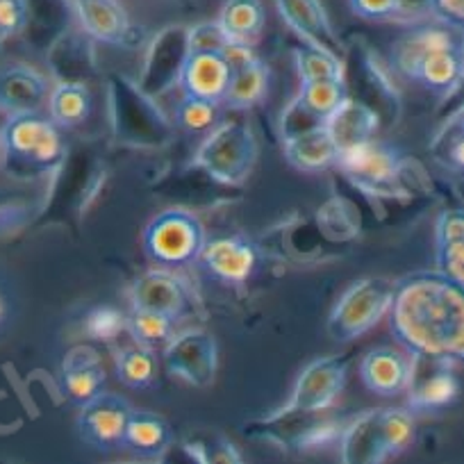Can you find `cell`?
<instances>
[{
	"instance_id": "obj_32",
	"label": "cell",
	"mask_w": 464,
	"mask_h": 464,
	"mask_svg": "<svg viewBox=\"0 0 464 464\" xmlns=\"http://www.w3.org/2000/svg\"><path fill=\"white\" fill-rule=\"evenodd\" d=\"M116 376L123 385L132 387V390H146L158 378V360H155V351L141 346V343H132V346L121 348L116 353Z\"/></svg>"
},
{
	"instance_id": "obj_29",
	"label": "cell",
	"mask_w": 464,
	"mask_h": 464,
	"mask_svg": "<svg viewBox=\"0 0 464 464\" xmlns=\"http://www.w3.org/2000/svg\"><path fill=\"white\" fill-rule=\"evenodd\" d=\"M266 24L262 0H226L218 12L217 25L227 44L253 46Z\"/></svg>"
},
{
	"instance_id": "obj_45",
	"label": "cell",
	"mask_w": 464,
	"mask_h": 464,
	"mask_svg": "<svg viewBox=\"0 0 464 464\" xmlns=\"http://www.w3.org/2000/svg\"><path fill=\"white\" fill-rule=\"evenodd\" d=\"M0 128H3V123H0Z\"/></svg>"
},
{
	"instance_id": "obj_6",
	"label": "cell",
	"mask_w": 464,
	"mask_h": 464,
	"mask_svg": "<svg viewBox=\"0 0 464 464\" xmlns=\"http://www.w3.org/2000/svg\"><path fill=\"white\" fill-rule=\"evenodd\" d=\"M257 162V141L244 121L218 123L196 153V167L223 185H242Z\"/></svg>"
},
{
	"instance_id": "obj_23",
	"label": "cell",
	"mask_w": 464,
	"mask_h": 464,
	"mask_svg": "<svg viewBox=\"0 0 464 464\" xmlns=\"http://www.w3.org/2000/svg\"><path fill=\"white\" fill-rule=\"evenodd\" d=\"M187 303H189L187 287L171 271H146L132 285V305L141 310L162 312L171 319H180L187 310Z\"/></svg>"
},
{
	"instance_id": "obj_25",
	"label": "cell",
	"mask_w": 464,
	"mask_h": 464,
	"mask_svg": "<svg viewBox=\"0 0 464 464\" xmlns=\"http://www.w3.org/2000/svg\"><path fill=\"white\" fill-rule=\"evenodd\" d=\"M173 428L162 414L150 412V410L132 408L128 417L126 432H123V449L140 458L158 459L173 446Z\"/></svg>"
},
{
	"instance_id": "obj_21",
	"label": "cell",
	"mask_w": 464,
	"mask_h": 464,
	"mask_svg": "<svg viewBox=\"0 0 464 464\" xmlns=\"http://www.w3.org/2000/svg\"><path fill=\"white\" fill-rule=\"evenodd\" d=\"M48 93V80L33 66L12 64L0 71V111L7 116L42 111Z\"/></svg>"
},
{
	"instance_id": "obj_7",
	"label": "cell",
	"mask_w": 464,
	"mask_h": 464,
	"mask_svg": "<svg viewBox=\"0 0 464 464\" xmlns=\"http://www.w3.org/2000/svg\"><path fill=\"white\" fill-rule=\"evenodd\" d=\"M208 235L198 217L187 209H167L144 230V251L164 266H187L198 260Z\"/></svg>"
},
{
	"instance_id": "obj_33",
	"label": "cell",
	"mask_w": 464,
	"mask_h": 464,
	"mask_svg": "<svg viewBox=\"0 0 464 464\" xmlns=\"http://www.w3.org/2000/svg\"><path fill=\"white\" fill-rule=\"evenodd\" d=\"M173 324H176V319L162 314V312L135 307L130 319H128V333L132 334L137 343L150 348V351H158L176 337V325Z\"/></svg>"
},
{
	"instance_id": "obj_17",
	"label": "cell",
	"mask_w": 464,
	"mask_h": 464,
	"mask_svg": "<svg viewBox=\"0 0 464 464\" xmlns=\"http://www.w3.org/2000/svg\"><path fill=\"white\" fill-rule=\"evenodd\" d=\"M200 266L223 283H246L256 274L260 265V251L256 244L242 235L232 237H218L212 242H205L198 260Z\"/></svg>"
},
{
	"instance_id": "obj_28",
	"label": "cell",
	"mask_w": 464,
	"mask_h": 464,
	"mask_svg": "<svg viewBox=\"0 0 464 464\" xmlns=\"http://www.w3.org/2000/svg\"><path fill=\"white\" fill-rule=\"evenodd\" d=\"M437 271L455 283H464V217L458 208H449L435 223Z\"/></svg>"
},
{
	"instance_id": "obj_1",
	"label": "cell",
	"mask_w": 464,
	"mask_h": 464,
	"mask_svg": "<svg viewBox=\"0 0 464 464\" xmlns=\"http://www.w3.org/2000/svg\"><path fill=\"white\" fill-rule=\"evenodd\" d=\"M392 333L412 355L458 362L464 353V292L440 271L399 280L392 301Z\"/></svg>"
},
{
	"instance_id": "obj_11",
	"label": "cell",
	"mask_w": 464,
	"mask_h": 464,
	"mask_svg": "<svg viewBox=\"0 0 464 464\" xmlns=\"http://www.w3.org/2000/svg\"><path fill=\"white\" fill-rule=\"evenodd\" d=\"M132 405L123 396L111 392H98L80 405L78 430L89 446L98 450L123 449V432Z\"/></svg>"
},
{
	"instance_id": "obj_24",
	"label": "cell",
	"mask_w": 464,
	"mask_h": 464,
	"mask_svg": "<svg viewBox=\"0 0 464 464\" xmlns=\"http://www.w3.org/2000/svg\"><path fill=\"white\" fill-rule=\"evenodd\" d=\"M339 446H342L343 464H381L390 459L382 441L381 430V410H367L358 414L339 432Z\"/></svg>"
},
{
	"instance_id": "obj_27",
	"label": "cell",
	"mask_w": 464,
	"mask_h": 464,
	"mask_svg": "<svg viewBox=\"0 0 464 464\" xmlns=\"http://www.w3.org/2000/svg\"><path fill=\"white\" fill-rule=\"evenodd\" d=\"M105 381V367H102L101 358H98L93 348L78 346L73 351H69V355L64 358V364H62L60 382L62 390H64V394L71 401L82 405L84 401H89L98 392H102Z\"/></svg>"
},
{
	"instance_id": "obj_14",
	"label": "cell",
	"mask_w": 464,
	"mask_h": 464,
	"mask_svg": "<svg viewBox=\"0 0 464 464\" xmlns=\"http://www.w3.org/2000/svg\"><path fill=\"white\" fill-rule=\"evenodd\" d=\"M355 93H348V96L360 98L362 102H367L369 107L378 111L381 121L396 123L401 114V93L399 87L392 80L390 69L378 60L376 53H372L369 48H360L355 53Z\"/></svg>"
},
{
	"instance_id": "obj_41",
	"label": "cell",
	"mask_w": 464,
	"mask_h": 464,
	"mask_svg": "<svg viewBox=\"0 0 464 464\" xmlns=\"http://www.w3.org/2000/svg\"><path fill=\"white\" fill-rule=\"evenodd\" d=\"M226 46L227 42L218 30L217 21L189 28V51H223Z\"/></svg>"
},
{
	"instance_id": "obj_44",
	"label": "cell",
	"mask_w": 464,
	"mask_h": 464,
	"mask_svg": "<svg viewBox=\"0 0 464 464\" xmlns=\"http://www.w3.org/2000/svg\"><path fill=\"white\" fill-rule=\"evenodd\" d=\"M7 312H10V305H7L5 294L0 292V325H3L7 321Z\"/></svg>"
},
{
	"instance_id": "obj_43",
	"label": "cell",
	"mask_w": 464,
	"mask_h": 464,
	"mask_svg": "<svg viewBox=\"0 0 464 464\" xmlns=\"http://www.w3.org/2000/svg\"><path fill=\"white\" fill-rule=\"evenodd\" d=\"M428 12L435 21L449 25L453 30H462L464 25V0H428Z\"/></svg>"
},
{
	"instance_id": "obj_19",
	"label": "cell",
	"mask_w": 464,
	"mask_h": 464,
	"mask_svg": "<svg viewBox=\"0 0 464 464\" xmlns=\"http://www.w3.org/2000/svg\"><path fill=\"white\" fill-rule=\"evenodd\" d=\"M414 355H405L396 348H373L360 362V378L364 387L378 396H399L408 390L412 378Z\"/></svg>"
},
{
	"instance_id": "obj_34",
	"label": "cell",
	"mask_w": 464,
	"mask_h": 464,
	"mask_svg": "<svg viewBox=\"0 0 464 464\" xmlns=\"http://www.w3.org/2000/svg\"><path fill=\"white\" fill-rule=\"evenodd\" d=\"M218 102L205 101V98L185 96L176 107L173 126L185 130L187 135H208L218 126Z\"/></svg>"
},
{
	"instance_id": "obj_4",
	"label": "cell",
	"mask_w": 464,
	"mask_h": 464,
	"mask_svg": "<svg viewBox=\"0 0 464 464\" xmlns=\"http://www.w3.org/2000/svg\"><path fill=\"white\" fill-rule=\"evenodd\" d=\"M110 89L111 126L116 140L135 149H160L173 140V123L160 110L158 101L137 87L135 80L114 73Z\"/></svg>"
},
{
	"instance_id": "obj_31",
	"label": "cell",
	"mask_w": 464,
	"mask_h": 464,
	"mask_svg": "<svg viewBox=\"0 0 464 464\" xmlns=\"http://www.w3.org/2000/svg\"><path fill=\"white\" fill-rule=\"evenodd\" d=\"M348 96L346 75L342 78H316V80H301V92L296 101L310 111L314 119L325 121L343 98Z\"/></svg>"
},
{
	"instance_id": "obj_3",
	"label": "cell",
	"mask_w": 464,
	"mask_h": 464,
	"mask_svg": "<svg viewBox=\"0 0 464 464\" xmlns=\"http://www.w3.org/2000/svg\"><path fill=\"white\" fill-rule=\"evenodd\" d=\"M64 153L62 128L42 111L12 114L0 128V155L10 173L44 176L62 167Z\"/></svg>"
},
{
	"instance_id": "obj_36",
	"label": "cell",
	"mask_w": 464,
	"mask_h": 464,
	"mask_svg": "<svg viewBox=\"0 0 464 464\" xmlns=\"http://www.w3.org/2000/svg\"><path fill=\"white\" fill-rule=\"evenodd\" d=\"M296 57V69L301 80H316V78H342L346 73V64L342 57L324 51V48L303 44L294 51Z\"/></svg>"
},
{
	"instance_id": "obj_18",
	"label": "cell",
	"mask_w": 464,
	"mask_h": 464,
	"mask_svg": "<svg viewBox=\"0 0 464 464\" xmlns=\"http://www.w3.org/2000/svg\"><path fill=\"white\" fill-rule=\"evenodd\" d=\"M276 7L289 28L305 39V44L324 48L343 60L346 46L339 39L337 30L333 28V21L325 7L321 5V0H276Z\"/></svg>"
},
{
	"instance_id": "obj_16",
	"label": "cell",
	"mask_w": 464,
	"mask_h": 464,
	"mask_svg": "<svg viewBox=\"0 0 464 464\" xmlns=\"http://www.w3.org/2000/svg\"><path fill=\"white\" fill-rule=\"evenodd\" d=\"M84 34L110 46L132 48L140 44V34L130 24V16L119 0H71Z\"/></svg>"
},
{
	"instance_id": "obj_10",
	"label": "cell",
	"mask_w": 464,
	"mask_h": 464,
	"mask_svg": "<svg viewBox=\"0 0 464 464\" xmlns=\"http://www.w3.org/2000/svg\"><path fill=\"white\" fill-rule=\"evenodd\" d=\"M346 387V358L328 355L307 364L296 378L285 412L321 414L337 401Z\"/></svg>"
},
{
	"instance_id": "obj_26",
	"label": "cell",
	"mask_w": 464,
	"mask_h": 464,
	"mask_svg": "<svg viewBox=\"0 0 464 464\" xmlns=\"http://www.w3.org/2000/svg\"><path fill=\"white\" fill-rule=\"evenodd\" d=\"M283 150L289 167L301 173L328 171L337 160V146H334L333 137L328 135L324 123L298 132V135L283 137Z\"/></svg>"
},
{
	"instance_id": "obj_38",
	"label": "cell",
	"mask_w": 464,
	"mask_h": 464,
	"mask_svg": "<svg viewBox=\"0 0 464 464\" xmlns=\"http://www.w3.org/2000/svg\"><path fill=\"white\" fill-rule=\"evenodd\" d=\"M432 155H435L437 162H441L453 173L462 171V121H459V114L450 116L444 130L432 141Z\"/></svg>"
},
{
	"instance_id": "obj_15",
	"label": "cell",
	"mask_w": 464,
	"mask_h": 464,
	"mask_svg": "<svg viewBox=\"0 0 464 464\" xmlns=\"http://www.w3.org/2000/svg\"><path fill=\"white\" fill-rule=\"evenodd\" d=\"M405 392L410 394V408L419 412H435L449 408L458 399L459 381L449 360L414 355L412 378Z\"/></svg>"
},
{
	"instance_id": "obj_37",
	"label": "cell",
	"mask_w": 464,
	"mask_h": 464,
	"mask_svg": "<svg viewBox=\"0 0 464 464\" xmlns=\"http://www.w3.org/2000/svg\"><path fill=\"white\" fill-rule=\"evenodd\" d=\"M128 330V319L111 305H98L84 316V333L101 343H114Z\"/></svg>"
},
{
	"instance_id": "obj_22",
	"label": "cell",
	"mask_w": 464,
	"mask_h": 464,
	"mask_svg": "<svg viewBox=\"0 0 464 464\" xmlns=\"http://www.w3.org/2000/svg\"><path fill=\"white\" fill-rule=\"evenodd\" d=\"M178 84L185 96L205 98L221 105L227 84V60L223 51H189Z\"/></svg>"
},
{
	"instance_id": "obj_30",
	"label": "cell",
	"mask_w": 464,
	"mask_h": 464,
	"mask_svg": "<svg viewBox=\"0 0 464 464\" xmlns=\"http://www.w3.org/2000/svg\"><path fill=\"white\" fill-rule=\"evenodd\" d=\"M92 110L93 96L84 80H64L48 93V116L62 130L82 126L92 116Z\"/></svg>"
},
{
	"instance_id": "obj_5",
	"label": "cell",
	"mask_w": 464,
	"mask_h": 464,
	"mask_svg": "<svg viewBox=\"0 0 464 464\" xmlns=\"http://www.w3.org/2000/svg\"><path fill=\"white\" fill-rule=\"evenodd\" d=\"M396 283L390 278H362L343 292L328 316L334 342H353L376 328L390 314Z\"/></svg>"
},
{
	"instance_id": "obj_35",
	"label": "cell",
	"mask_w": 464,
	"mask_h": 464,
	"mask_svg": "<svg viewBox=\"0 0 464 464\" xmlns=\"http://www.w3.org/2000/svg\"><path fill=\"white\" fill-rule=\"evenodd\" d=\"M381 430L390 458H396L403 450H408L414 444V435H417L412 414L403 408H381Z\"/></svg>"
},
{
	"instance_id": "obj_39",
	"label": "cell",
	"mask_w": 464,
	"mask_h": 464,
	"mask_svg": "<svg viewBox=\"0 0 464 464\" xmlns=\"http://www.w3.org/2000/svg\"><path fill=\"white\" fill-rule=\"evenodd\" d=\"M187 453L191 455L198 462H242L239 453L235 450V446L230 444L227 440L217 435L209 437H200V440H189L185 444Z\"/></svg>"
},
{
	"instance_id": "obj_20",
	"label": "cell",
	"mask_w": 464,
	"mask_h": 464,
	"mask_svg": "<svg viewBox=\"0 0 464 464\" xmlns=\"http://www.w3.org/2000/svg\"><path fill=\"white\" fill-rule=\"evenodd\" d=\"M381 116L373 107L362 102L355 96H346L342 105L333 111L324 121L325 130L333 137L334 146L339 150H348L353 146L367 144L376 140V132L381 130Z\"/></svg>"
},
{
	"instance_id": "obj_42",
	"label": "cell",
	"mask_w": 464,
	"mask_h": 464,
	"mask_svg": "<svg viewBox=\"0 0 464 464\" xmlns=\"http://www.w3.org/2000/svg\"><path fill=\"white\" fill-rule=\"evenodd\" d=\"M351 7L367 21H390L399 16L401 0H351Z\"/></svg>"
},
{
	"instance_id": "obj_12",
	"label": "cell",
	"mask_w": 464,
	"mask_h": 464,
	"mask_svg": "<svg viewBox=\"0 0 464 464\" xmlns=\"http://www.w3.org/2000/svg\"><path fill=\"white\" fill-rule=\"evenodd\" d=\"M164 362L173 376L194 387H209L218 367L217 339L205 330L178 334L164 346Z\"/></svg>"
},
{
	"instance_id": "obj_13",
	"label": "cell",
	"mask_w": 464,
	"mask_h": 464,
	"mask_svg": "<svg viewBox=\"0 0 464 464\" xmlns=\"http://www.w3.org/2000/svg\"><path fill=\"white\" fill-rule=\"evenodd\" d=\"M223 55L227 60V84L223 93V105L230 110H251L260 105L269 93L271 71L251 46H237L227 44L223 48Z\"/></svg>"
},
{
	"instance_id": "obj_2",
	"label": "cell",
	"mask_w": 464,
	"mask_h": 464,
	"mask_svg": "<svg viewBox=\"0 0 464 464\" xmlns=\"http://www.w3.org/2000/svg\"><path fill=\"white\" fill-rule=\"evenodd\" d=\"M390 64L403 78L414 80L428 92L449 96L459 87L464 75L459 30L440 21L408 30L392 46Z\"/></svg>"
},
{
	"instance_id": "obj_40",
	"label": "cell",
	"mask_w": 464,
	"mask_h": 464,
	"mask_svg": "<svg viewBox=\"0 0 464 464\" xmlns=\"http://www.w3.org/2000/svg\"><path fill=\"white\" fill-rule=\"evenodd\" d=\"M28 0H0V46L25 33Z\"/></svg>"
},
{
	"instance_id": "obj_9",
	"label": "cell",
	"mask_w": 464,
	"mask_h": 464,
	"mask_svg": "<svg viewBox=\"0 0 464 464\" xmlns=\"http://www.w3.org/2000/svg\"><path fill=\"white\" fill-rule=\"evenodd\" d=\"M187 55H189V28L187 25L162 28L149 44L144 69L135 80L137 87L158 101L178 84Z\"/></svg>"
},
{
	"instance_id": "obj_8",
	"label": "cell",
	"mask_w": 464,
	"mask_h": 464,
	"mask_svg": "<svg viewBox=\"0 0 464 464\" xmlns=\"http://www.w3.org/2000/svg\"><path fill=\"white\" fill-rule=\"evenodd\" d=\"M334 169L343 173L358 189L373 196H392L401 191V158L396 149L382 141H367L348 150H339Z\"/></svg>"
}]
</instances>
